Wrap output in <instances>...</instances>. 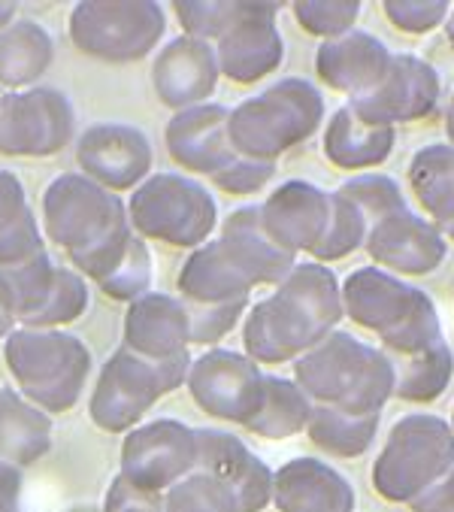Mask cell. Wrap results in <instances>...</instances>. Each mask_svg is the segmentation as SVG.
Masks as SVG:
<instances>
[{"instance_id":"49","label":"cell","mask_w":454,"mask_h":512,"mask_svg":"<svg viewBox=\"0 0 454 512\" xmlns=\"http://www.w3.org/2000/svg\"><path fill=\"white\" fill-rule=\"evenodd\" d=\"M16 13H19V4H7V0H0V31L16 22Z\"/></svg>"},{"instance_id":"1","label":"cell","mask_w":454,"mask_h":512,"mask_svg":"<svg viewBox=\"0 0 454 512\" xmlns=\"http://www.w3.org/2000/svg\"><path fill=\"white\" fill-rule=\"evenodd\" d=\"M339 279L324 264H294L276 291L258 300L243 331L246 355L255 364L297 361L343 322Z\"/></svg>"},{"instance_id":"24","label":"cell","mask_w":454,"mask_h":512,"mask_svg":"<svg viewBox=\"0 0 454 512\" xmlns=\"http://www.w3.org/2000/svg\"><path fill=\"white\" fill-rule=\"evenodd\" d=\"M279 512H355L352 482L318 458H294L273 473Z\"/></svg>"},{"instance_id":"36","label":"cell","mask_w":454,"mask_h":512,"mask_svg":"<svg viewBox=\"0 0 454 512\" xmlns=\"http://www.w3.org/2000/svg\"><path fill=\"white\" fill-rule=\"evenodd\" d=\"M370 225L364 219V213L355 207L352 200H346L339 191L330 194V216H327V228L321 234V240L315 243V249L309 255L318 258V264L324 261H339L352 255L358 246H364Z\"/></svg>"},{"instance_id":"41","label":"cell","mask_w":454,"mask_h":512,"mask_svg":"<svg viewBox=\"0 0 454 512\" xmlns=\"http://www.w3.org/2000/svg\"><path fill=\"white\" fill-rule=\"evenodd\" d=\"M361 7L364 4H358V0H324V4L321 0H300V4H294V19L306 34L333 40L355 28Z\"/></svg>"},{"instance_id":"10","label":"cell","mask_w":454,"mask_h":512,"mask_svg":"<svg viewBox=\"0 0 454 512\" xmlns=\"http://www.w3.org/2000/svg\"><path fill=\"white\" fill-rule=\"evenodd\" d=\"M73 46L106 64H134L152 55L167 31V16L152 0H85L67 22Z\"/></svg>"},{"instance_id":"35","label":"cell","mask_w":454,"mask_h":512,"mask_svg":"<svg viewBox=\"0 0 454 512\" xmlns=\"http://www.w3.org/2000/svg\"><path fill=\"white\" fill-rule=\"evenodd\" d=\"M88 303H91V297H88L85 279L76 270L55 267L46 300L40 303V310L31 319L22 322V328H28V331H61L64 325L85 316Z\"/></svg>"},{"instance_id":"13","label":"cell","mask_w":454,"mask_h":512,"mask_svg":"<svg viewBox=\"0 0 454 512\" xmlns=\"http://www.w3.org/2000/svg\"><path fill=\"white\" fill-rule=\"evenodd\" d=\"M264 379L267 373H261V367L249 355L212 349L191 361L185 385L194 406H200L206 416L246 428V422H252L261 409Z\"/></svg>"},{"instance_id":"27","label":"cell","mask_w":454,"mask_h":512,"mask_svg":"<svg viewBox=\"0 0 454 512\" xmlns=\"http://www.w3.org/2000/svg\"><path fill=\"white\" fill-rule=\"evenodd\" d=\"M397 128L361 119L349 104L336 110L324 131V155L339 170H370L388 161Z\"/></svg>"},{"instance_id":"31","label":"cell","mask_w":454,"mask_h":512,"mask_svg":"<svg viewBox=\"0 0 454 512\" xmlns=\"http://www.w3.org/2000/svg\"><path fill=\"white\" fill-rule=\"evenodd\" d=\"M43 252V234L16 173L0 170V267H13Z\"/></svg>"},{"instance_id":"46","label":"cell","mask_w":454,"mask_h":512,"mask_svg":"<svg viewBox=\"0 0 454 512\" xmlns=\"http://www.w3.org/2000/svg\"><path fill=\"white\" fill-rule=\"evenodd\" d=\"M412 512H454V464L427 485L415 500H409Z\"/></svg>"},{"instance_id":"44","label":"cell","mask_w":454,"mask_h":512,"mask_svg":"<svg viewBox=\"0 0 454 512\" xmlns=\"http://www.w3.org/2000/svg\"><path fill=\"white\" fill-rule=\"evenodd\" d=\"M273 176H276V164H261V161H249V158L237 155V161L227 170H221L212 182L227 194H255Z\"/></svg>"},{"instance_id":"4","label":"cell","mask_w":454,"mask_h":512,"mask_svg":"<svg viewBox=\"0 0 454 512\" xmlns=\"http://www.w3.org/2000/svg\"><path fill=\"white\" fill-rule=\"evenodd\" d=\"M339 297L343 313L373 331L391 361L412 358L445 340L433 300L379 267L355 270L346 285H339Z\"/></svg>"},{"instance_id":"23","label":"cell","mask_w":454,"mask_h":512,"mask_svg":"<svg viewBox=\"0 0 454 512\" xmlns=\"http://www.w3.org/2000/svg\"><path fill=\"white\" fill-rule=\"evenodd\" d=\"M391 67L388 46L364 31H346L333 40H324L315 52V70L324 85L346 91L352 100L373 91Z\"/></svg>"},{"instance_id":"5","label":"cell","mask_w":454,"mask_h":512,"mask_svg":"<svg viewBox=\"0 0 454 512\" xmlns=\"http://www.w3.org/2000/svg\"><path fill=\"white\" fill-rule=\"evenodd\" d=\"M321 119V91L309 79L288 76L227 110V137L237 155L276 164L279 155L306 143L321 128Z\"/></svg>"},{"instance_id":"2","label":"cell","mask_w":454,"mask_h":512,"mask_svg":"<svg viewBox=\"0 0 454 512\" xmlns=\"http://www.w3.org/2000/svg\"><path fill=\"white\" fill-rule=\"evenodd\" d=\"M46 237L64 249L79 276L100 282L134 237L128 203L82 173H61L43 191Z\"/></svg>"},{"instance_id":"15","label":"cell","mask_w":454,"mask_h":512,"mask_svg":"<svg viewBox=\"0 0 454 512\" xmlns=\"http://www.w3.org/2000/svg\"><path fill=\"white\" fill-rule=\"evenodd\" d=\"M76 161L82 176L119 194L149 179L155 152L140 128L122 122H97L79 134Z\"/></svg>"},{"instance_id":"30","label":"cell","mask_w":454,"mask_h":512,"mask_svg":"<svg viewBox=\"0 0 454 512\" xmlns=\"http://www.w3.org/2000/svg\"><path fill=\"white\" fill-rule=\"evenodd\" d=\"M409 182L439 234L454 240V146H427L409 161Z\"/></svg>"},{"instance_id":"20","label":"cell","mask_w":454,"mask_h":512,"mask_svg":"<svg viewBox=\"0 0 454 512\" xmlns=\"http://www.w3.org/2000/svg\"><path fill=\"white\" fill-rule=\"evenodd\" d=\"M164 143L176 167L215 179L237 161V152L227 137V110L218 104H197L179 110L164 131Z\"/></svg>"},{"instance_id":"48","label":"cell","mask_w":454,"mask_h":512,"mask_svg":"<svg viewBox=\"0 0 454 512\" xmlns=\"http://www.w3.org/2000/svg\"><path fill=\"white\" fill-rule=\"evenodd\" d=\"M19 325V316H16V300H13V291H10V282L0 273V340H7Z\"/></svg>"},{"instance_id":"43","label":"cell","mask_w":454,"mask_h":512,"mask_svg":"<svg viewBox=\"0 0 454 512\" xmlns=\"http://www.w3.org/2000/svg\"><path fill=\"white\" fill-rule=\"evenodd\" d=\"M382 7H385L388 22L397 25L400 31L427 34L448 19L451 4H445V0H424V4H418V0H388Z\"/></svg>"},{"instance_id":"16","label":"cell","mask_w":454,"mask_h":512,"mask_svg":"<svg viewBox=\"0 0 454 512\" xmlns=\"http://www.w3.org/2000/svg\"><path fill=\"white\" fill-rule=\"evenodd\" d=\"M282 4H240L234 22L215 40L218 73L249 85L273 76L285 61V43L276 28Z\"/></svg>"},{"instance_id":"3","label":"cell","mask_w":454,"mask_h":512,"mask_svg":"<svg viewBox=\"0 0 454 512\" xmlns=\"http://www.w3.org/2000/svg\"><path fill=\"white\" fill-rule=\"evenodd\" d=\"M294 385L312 406H330L349 416H382V406L394 397V367L382 349L333 331L294 361Z\"/></svg>"},{"instance_id":"22","label":"cell","mask_w":454,"mask_h":512,"mask_svg":"<svg viewBox=\"0 0 454 512\" xmlns=\"http://www.w3.org/2000/svg\"><path fill=\"white\" fill-rule=\"evenodd\" d=\"M261 207L264 234L288 255L312 252L330 216V194L312 182H285Z\"/></svg>"},{"instance_id":"33","label":"cell","mask_w":454,"mask_h":512,"mask_svg":"<svg viewBox=\"0 0 454 512\" xmlns=\"http://www.w3.org/2000/svg\"><path fill=\"white\" fill-rule=\"evenodd\" d=\"M391 367H394V397L409 400V403H430L448 388L454 376V355L448 343L439 340L436 346L412 358L391 361Z\"/></svg>"},{"instance_id":"32","label":"cell","mask_w":454,"mask_h":512,"mask_svg":"<svg viewBox=\"0 0 454 512\" xmlns=\"http://www.w3.org/2000/svg\"><path fill=\"white\" fill-rule=\"evenodd\" d=\"M382 416H349L330 406H312L306 434L309 440L333 458H361L376 440Z\"/></svg>"},{"instance_id":"11","label":"cell","mask_w":454,"mask_h":512,"mask_svg":"<svg viewBox=\"0 0 454 512\" xmlns=\"http://www.w3.org/2000/svg\"><path fill=\"white\" fill-rule=\"evenodd\" d=\"M454 464V431L439 416L400 419L373 464V488L391 503L415 500Z\"/></svg>"},{"instance_id":"50","label":"cell","mask_w":454,"mask_h":512,"mask_svg":"<svg viewBox=\"0 0 454 512\" xmlns=\"http://www.w3.org/2000/svg\"><path fill=\"white\" fill-rule=\"evenodd\" d=\"M445 128H448V137H451V146H454V97H451V104L445 110Z\"/></svg>"},{"instance_id":"52","label":"cell","mask_w":454,"mask_h":512,"mask_svg":"<svg viewBox=\"0 0 454 512\" xmlns=\"http://www.w3.org/2000/svg\"><path fill=\"white\" fill-rule=\"evenodd\" d=\"M451 431H454V428H451Z\"/></svg>"},{"instance_id":"51","label":"cell","mask_w":454,"mask_h":512,"mask_svg":"<svg viewBox=\"0 0 454 512\" xmlns=\"http://www.w3.org/2000/svg\"><path fill=\"white\" fill-rule=\"evenodd\" d=\"M445 34H448V43L454 46V10L448 13V31H445Z\"/></svg>"},{"instance_id":"14","label":"cell","mask_w":454,"mask_h":512,"mask_svg":"<svg viewBox=\"0 0 454 512\" xmlns=\"http://www.w3.org/2000/svg\"><path fill=\"white\" fill-rule=\"evenodd\" d=\"M122 479L140 491L161 494L194 473L197 440L194 428L176 419H155L128 431L122 443Z\"/></svg>"},{"instance_id":"37","label":"cell","mask_w":454,"mask_h":512,"mask_svg":"<svg viewBox=\"0 0 454 512\" xmlns=\"http://www.w3.org/2000/svg\"><path fill=\"white\" fill-rule=\"evenodd\" d=\"M152 273H155L152 252H149L146 240L134 234L131 243H128V249H125V255H122V261H119L116 267H112L109 276H103V279L97 282V288H100L106 297H112V300L131 303V300H137L140 294L149 291Z\"/></svg>"},{"instance_id":"12","label":"cell","mask_w":454,"mask_h":512,"mask_svg":"<svg viewBox=\"0 0 454 512\" xmlns=\"http://www.w3.org/2000/svg\"><path fill=\"white\" fill-rule=\"evenodd\" d=\"M76 134L70 97L58 88H25L0 97V155L49 158Z\"/></svg>"},{"instance_id":"29","label":"cell","mask_w":454,"mask_h":512,"mask_svg":"<svg viewBox=\"0 0 454 512\" xmlns=\"http://www.w3.org/2000/svg\"><path fill=\"white\" fill-rule=\"evenodd\" d=\"M55 40L52 34L31 19H16L0 31V85L25 91L52 67Z\"/></svg>"},{"instance_id":"26","label":"cell","mask_w":454,"mask_h":512,"mask_svg":"<svg viewBox=\"0 0 454 512\" xmlns=\"http://www.w3.org/2000/svg\"><path fill=\"white\" fill-rule=\"evenodd\" d=\"M122 337L128 352L149 361H164L188 352V316L182 300L161 291L140 294L128 303Z\"/></svg>"},{"instance_id":"34","label":"cell","mask_w":454,"mask_h":512,"mask_svg":"<svg viewBox=\"0 0 454 512\" xmlns=\"http://www.w3.org/2000/svg\"><path fill=\"white\" fill-rule=\"evenodd\" d=\"M309 409H312V403L303 397V391L294 382H288L282 376H267L261 409L255 413L252 422H246V428L264 440H288L306 428Z\"/></svg>"},{"instance_id":"45","label":"cell","mask_w":454,"mask_h":512,"mask_svg":"<svg viewBox=\"0 0 454 512\" xmlns=\"http://www.w3.org/2000/svg\"><path fill=\"white\" fill-rule=\"evenodd\" d=\"M103 512H164V497L140 491L131 482H125L122 476H116L106 491Z\"/></svg>"},{"instance_id":"38","label":"cell","mask_w":454,"mask_h":512,"mask_svg":"<svg viewBox=\"0 0 454 512\" xmlns=\"http://www.w3.org/2000/svg\"><path fill=\"white\" fill-rule=\"evenodd\" d=\"M4 279L10 282V291H13V300H16V316H19V325L25 319H31L40 303L46 300V291L52 285V273H55V264L49 258V252H37L31 255L28 261L22 264H13V267H0Z\"/></svg>"},{"instance_id":"39","label":"cell","mask_w":454,"mask_h":512,"mask_svg":"<svg viewBox=\"0 0 454 512\" xmlns=\"http://www.w3.org/2000/svg\"><path fill=\"white\" fill-rule=\"evenodd\" d=\"M164 512H240V506L221 482L194 470L164 494Z\"/></svg>"},{"instance_id":"47","label":"cell","mask_w":454,"mask_h":512,"mask_svg":"<svg viewBox=\"0 0 454 512\" xmlns=\"http://www.w3.org/2000/svg\"><path fill=\"white\" fill-rule=\"evenodd\" d=\"M22 488H25L22 470L0 461V512H22Z\"/></svg>"},{"instance_id":"40","label":"cell","mask_w":454,"mask_h":512,"mask_svg":"<svg viewBox=\"0 0 454 512\" xmlns=\"http://www.w3.org/2000/svg\"><path fill=\"white\" fill-rule=\"evenodd\" d=\"M339 194H343L346 200H352L355 207L364 213L367 225L397 213L406 207V197L400 191V185L382 173H364V176H352L346 179L343 185L336 188Z\"/></svg>"},{"instance_id":"19","label":"cell","mask_w":454,"mask_h":512,"mask_svg":"<svg viewBox=\"0 0 454 512\" xmlns=\"http://www.w3.org/2000/svg\"><path fill=\"white\" fill-rule=\"evenodd\" d=\"M364 246L370 258L385 273H406V276H424L433 273L445 261V237L439 228L421 216H415L409 207L379 219L370 225Z\"/></svg>"},{"instance_id":"21","label":"cell","mask_w":454,"mask_h":512,"mask_svg":"<svg viewBox=\"0 0 454 512\" xmlns=\"http://www.w3.org/2000/svg\"><path fill=\"white\" fill-rule=\"evenodd\" d=\"M218 58L215 46L197 37H176L170 40L155 64H152V85L164 107L170 110H188L203 104L206 97L218 88Z\"/></svg>"},{"instance_id":"9","label":"cell","mask_w":454,"mask_h":512,"mask_svg":"<svg viewBox=\"0 0 454 512\" xmlns=\"http://www.w3.org/2000/svg\"><path fill=\"white\" fill-rule=\"evenodd\" d=\"M252 285L224 258L218 240L188 255L179 273V300L188 316V343L212 346L237 328L249 310Z\"/></svg>"},{"instance_id":"8","label":"cell","mask_w":454,"mask_h":512,"mask_svg":"<svg viewBox=\"0 0 454 512\" xmlns=\"http://www.w3.org/2000/svg\"><path fill=\"white\" fill-rule=\"evenodd\" d=\"M131 231L173 249H200L218 225V207L209 188L191 176L155 173L134 188L128 200Z\"/></svg>"},{"instance_id":"25","label":"cell","mask_w":454,"mask_h":512,"mask_svg":"<svg viewBox=\"0 0 454 512\" xmlns=\"http://www.w3.org/2000/svg\"><path fill=\"white\" fill-rule=\"evenodd\" d=\"M224 258L231 261L240 276L255 285H279L294 270V255L282 252L261 225V207L249 203V207L234 210L224 219L221 240H218Z\"/></svg>"},{"instance_id":"17","label":"cell","mask_w":454,"mask_h":512,"mask_svg":"<svg viewBox=\"0 0 454 512\" xmlns=\"http://www.w3.org/2000/svg\"><path fill=\"white\" fill-rule=\"evenodd\" d=\"M439 104V76L418 55H391L385 79L364 97L349 100V107L376 125H400L427 119Z\"/></svg>"},{"instance_id":"18","label":"cell","mask_w":454,"mask_h":512,"mask_svg":"<svg viewBox=\"0 0 454 512\" xmlns=\"http://www.w3.org/2000/svg\"><path fill=\"white\" fill-rule=\"evenodd\" d=\"M194 470L212 476L234 494L240 512H261L273 500V470L234 434L218 428H194Z\"/></svg>"},{"instance_id":"42","label":"cell","mask_w":454,"mask_h":512,"mask_svg":"<svg viewBox=\"0 0 454 512\" xmlns=\"http://www.w3.org/2000/svg\"><path fill=\"white\" fill-rule=\"evenodd\" d=\"M176 16H179V25L188 31V37H197V40H218L221 31L234 22L240 4L237 0H176Z\"/></svg>"},{"instance_id":"6","label":"cell","mask_w":454,"mask_h":512,"mask_svg":"<svg viewBox=\"0 0 454 512\" xmlns=\"http://www.w3.org/2000/svg\"><path fill=\"white\" fill-rule=\"evenodd\" d=\"M4 343V361L22 388V397L46 416L70 413L91 373L88 346L67 331L28 328H16Z\"/></svg>"},{"instance_id":"7","label":"cell","mask_w":454,"mask_h":512,"mask_svg":"<svg viewBox=\"0 0 454 512\" xmlns=\"http://www.w3.org/2000/svg\"><path fill=\"white\" fill-rule=\"evenodd\" d=\"M191 367V355L179 352L164 361H149L125 346L112 352L103 364L91 400H88V416L91 422L106 434H128L134 431L149 409L179 385H185Z\"/></svg>"},{"instance_id":"28","label":"cell","mask_w":454,"mask_h":512,"mask_svg":"<svg viewBox=\"0 0 454 512\" xmlns=\"http://www.w3.org/2000/svg\"><path fill=\"white\" fill-rule=\"evenodd\" d=\"M52 419L13 388H0V461L31 467L52 449Z\"/></svg>"}]
</instances>
